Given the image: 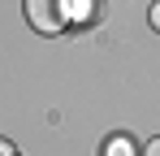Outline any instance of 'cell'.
Listing matches in <instances>:
<instances>
[{
    "mask_svg": "<svg viewBox=\"0 0 160 156\" xmlns=\"http://www.w3.org/2000/svg\"><path fill=\"white\" fill-rule=\"evenodd\" d=\"M152 26H156V30H160V0H156V4H152Z\"/></svg>",
    "mask_w": 160,
    "mask_h": 156,
    "instance_id": "obj_6",
    "label": "cell"
},
{
    "mask_svg": "<svg viewBox=\"0 0 160 156\" xmlns=\"http://www.w3.org/2000/svg\"><path fill=\"white\" fill-rule=\"evenodd\" d=\"M104 156H138V148H134L130 134H112V139L104 143Z\"/></svg>",
    "mask_w": 160,
    "mask_h": 156,
    "instance_id": "obj_2",
    "label": "cell"
},
{
    "mask_svg": "<svg viewBox=\"0 0 160 156\" xmlns=\"http://www.w3.org/2000/svg\"><path fill=\"white\" fill-rule=\"evenodd\" d=\"M143 156H160V134L152 139V143H147V152H143Z\"/></svg>",
    "mask_w": 160,
    "mask_h": 156,
    "instance_id": "obj_5",
    "label": "cell"
},
{
    "mask_svg": "<svg viewBox=\"0 0 160 156\" xmlns=\"http://www.w3.org/2000/svg\"><path fill=\"white\" fill-rule=\"evenodd\" d=\"M65 4H69V13H65V22H69V18H91V9H87V0H65Z\"/></svg>",
    "mask_w": 160,
    "mask_h": 156,
    "instance_id": "obj_3",
    "label": "cell"
},
{
    "mask_svg": "<svg viewBox=\"0 0 160 156\" xmlns=\"http://www.w3.org/2000/svg\"><path fill=\"white\" fill-rule=\"evenodd\" d=\"M0 156H18V148H13L9 139H0Z\"/></svg>",
    "mask_w": 160,
    "mask_h": 156,
    "instance_id": "obj_4",
    "label": "cell"
},
{
    "mask_svg": "<svg viewBox=\"0 0 160 156\" xmlns=\"http://www.w3.org/2000/svg\"><path fill=\"white\" fill-rule=\"evenodd\" d=\"M22 9L39 35H56L65 26V0H22Z\"/></svg>",
    "mask_w": 160,
    "mask_h": 156,
    "instance_id": "obj_1",
    "label": "cell"
}]
</instances>
